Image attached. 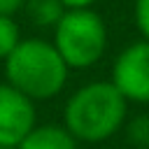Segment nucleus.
<instances>
[{
    "label": "nucleus",
    "mask_w": 149,
    "mask_h": 149,
    "mask_svg": "<svg viewBox=\"0 0 149 149\" xmlns=\"http://www.w3.org/2000/svg\"><path fill=\"white\" fill-rule=\"evenodd\" d=\"M126 140L135 149H149V112L126 121Z\"/></svg>",
    "instance_id": "obj_8"
},
{
    "label": "nucleus",
    "mask_w": 149,
    "mask_h": 149,
    "mask_svg": "<svg viewBox=\"0 0 149 149\" xmlns=\"http://www.w3.org/2000/svg\"><path fill=\"white\" fill-rule=\"evenodd\" d=\"M98 0H61L65 9H91Z\"/></svg>",
    "instance_id": "obj_12"
},
{
    "label": "nucleus",
    "mask_w": 149,
    "mask_h": 149,
    "mask_svg": "<svg viewBox=\"0 0 149 149\" xmlns=\"http://www.w3.org/2000/svg\"><path fill=\"white\" fill-rule=\"evenodd\" d=\"M128 121V102L112 81L79 86L63 107V126L77 140L98 144L116 135Z\"/></svg>",
    "instance_id": "obj_1"
},
{
    "label": "nucleus",
    "mask_w": 149,
    "mask_h": 149,
    "mask_svg": "<svg viewBox=\"0 0 149 149\" xmlns=\"http://www.w3.org/2000/svg\"><path fill=\"white\" fill-rule=\"evenodd\" d=\"M0 149H12V147H0Z\"/></svg>",
    "instance_id": "obj_13"
},
{
    "label": "nucleus",
    "mask_w": 149,
    "mask_h": 149,
    "mask_svg": "<svg viewBox=\"0 0 149 149\" xmlns=\"http://www.w3.org/2000/svg\"><path fill=\"white\" fill-rule=\"evenodd\" d=\"M21 40L23 37H21V30H19V23L14 21V16L0 14V61H5Z\"/></svg>",
    "instance_id": "obj_9"
},
{
    "label": "nucleus",
    "mask_w": 149,
    "mask_h": 149,
    "mask_svg": "<svg viewBox=\"0 0 149 149\" xmlns=\"http://www.w3.org/2000/svg\"><path fill=\"white\" fill-rule=\"evenodd\" d=\"M70 68L56 51L54 42L26 37L5 58V79L33 102L56 98L68 84Z\"/></svg>",
    "instance_id": "obj_2"
},
{
    "label": "nucleus",
    "mask_w": 149,
    "mask_h": 149,
    "mask_svg": "<svg viewBox=\"0 0 149 149\" xmlns=\"http://www.w3.org/2000/svg\"><path fill=\"white\" fill-rule=\"evenodd\" d=\"M133 16H135V26H137L142 40L149 42V0H135Z\"/></svg>",
    "instance_id": "obj_10"
},
{
    "label": "nucleus",
    "mask_w": 149,
    "mask_h": 149,
    "mask_svg": "<svg viewBox=\"0 0 149 149\" xmlns=\"http://www.w3.org/2000/svg\"><path fill=\"white\" fill-rule=\"evenodd\" d=\"M37 126V109L21 91L0 81V147L16 149L19 142Z\"/></svg>",
    "instance_id": "obj_5"
},
{
    "label": "nucleus",
    "mask_w": 149,
    "mask_h": 149,
    "mask_svg": "<svg viewBox=\"0 0 149 149\" xmlns=\"http://www.w3.org/2000/svg\"><path fill=\"white\" fill-rule=\"evenodd\" d=\"M112 86L126 98V102L149 105V42L135 40L121 49L112 63Z\"/></svg>",
    "instance_id": "obj_4"
},
{
    "label": "nucleus",
    "mask_w": 149,
    "mask_h": 149,
    "mask_svg": "<svg viewBox=\"0 0 149 149\" xmlns=\"http://www.w3.org/2000/svg\"><path fill=\"white\" fill-rule=\"evenodd\" d=\"M26 5V0H0V14L5 16H14L16 12H21Z\"/></svg>",
    "instance_id": "obj_11"
},
{
    "label": "nucleus",
    "mask_w": 149,
    "mask_h": 149,
    "mask_svg": "<svg viewBox=\"0 0 149 149\" xmlns=\"http://www.w3.org/2000/svg\"><path fill=\"white\" fill-rule=\"evenodd\" d=\"M107 23L93 9H65L54 28V47L70 70L93 68L107 51Z\"/></svg>",
    "instance_id": "obj_3"
},
{
    "label": "nucleus",
    "mask_w": 149,
    "mask_h": 149,
    "mask_svg": "<svg viewBox=\"0 0 149 149\" xmlns=\"http://www.w3.org/2000/svg\"><path fill=\"white\" fill-rule=\"evenodd\" d=\"M23 12L28 21L37 28H56L61 16L65 14V7L61 0H26Z\"/></svg>",
    "instance_id": "obj_7"
},
{
    "label": "nucleus",
    "mask_w": 149,
    "mask_h": 149,
    "mask_svg": "<svg viewBox=\"0 0 149 149\" xmlns=\"http://www.w3.org/2000/svg\"><path fill=\"white\" fill-rule=\"evenodd\" d=\"M79 142L65 130V126L56 123H37L21 142L16 149H79Z\"/></svg>",
    "instance_id": "obj_6"
}]
</instances>
